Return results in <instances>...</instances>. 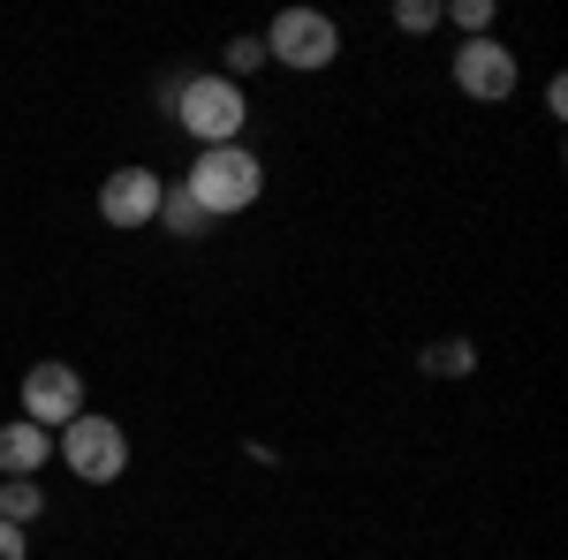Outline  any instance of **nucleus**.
I'll list each match as a JSON object with an SVG mask.
<instances>
[{"instance_id":"f257e3e1","label":"nucleus","mask_w":568,"mask_h":560,"mask_svg":"<svg viewBox=\"0 0 568 560\" xmlns=\"http://www.w3.org/2000/svg\"><path fill=\"white\" fill-rule=\"evenodd\" d=\"M182 190H190V205L205 220H227V213H251L265 190V167L251 144H213V152H197L190 174H182Z\"/></svg>"},{"instance_id":"1a4fd4ad","label":"nucleus","mask_w":568,"mask_h":560,"mask_svg":"<svg viewBox=\"0 0 568 560\" xmlns=\"http://www.w3.org/2000/svg\"><path fill=\"white\" fill-rule=\"evenodd\" d=\"M39 516H45V492H39V477H0V522L31 530Z\"/></svg>"},{"instance_id":"7ed1b4c3","label":"nucleus","mask_w":568,"mask_h":560,"mask_svg":"<svg viewBox=\"0 0 568 560\" xmlns=\"http://www.w3.org/2000/svg\"><path fill=\"white\" fill-rule=\"evenodd\" d=\"M61 462L84 485H114V477L130 470V431L114 425V417H99V409H84V417L61 425Z\"/></svg>"},{"instance_id":"9b49d317","label":"nucleus","mask_w":568,"mask_h":560,"mask_svg":"<svg viewBox=\"0 0 568 560\" xmlns=\"http://www.w3.org/2000/svg\"><path fill=\"white\" fill-rule=\"evenodd\" d=\"M470 364H478V348H470V342H433V348H425V371H439V379H463Z\"/></svg>"},{"instance_id":"0eeeda50","label":"nucleus","mask_w":568,"mask_h":560,"mask_svg":"<svg viewBox=\"0 0 568 560\" xmlns=\"http://www.w3.org/2000/svg\"><path fill=\"white\" fill-rule=\"evenodd\" d=\"M160 174L152 167H114L106 182H99V220L106 227H144V220H160Z\"/></svg>"},{"instance_id":"423d86ee","label":"nucleus","mask_w":568,"mask_h":560,"mask_svg":"<svg viewBox=\"0 0 568 560\" xmlns=\"http://www.w3.org/2000/svg\"><path fill=\"white\" fill-rule=\"evenodd\" d=\"M455 91L500 106V99L516 91V53H508L500 39H463V53H455Z\"/></svg>"},{"instance_id":"39448f33","label":"nucleus","mask_w":568,"mask_h":560,"mask_svg":"<svg viewBox=\"0 0 568 560\" xmlns=\"http://www.w3.org/2000/svg\"><path fill=\"white\" fill-rule=\"evenodd\" d=\"M23 417L39 431H61L69 417H84V379H77V364H31V371H23Z\"/></svg>"},{"instance_id":"4468645a","label":"nucleus","mask_w":568,"mask_h":560,"mask_svg":"<svg viewBox=\"0 0 568 560\" xmlns=\"http://www.w3.org/2000/svg\"><path fill=\"white\" fill-rule=\"evenodd\" d=\"M394 23H402V31H433V23H439V0H402V8H394Z\"/></svg>"},{"instance_id":"2eb2a0df","label":"nucleus","mask_w":568,"mask_h":560,"mask_svg":"<svg viewBox=\"0 0 568 560\" xmlns=\"http://www.w3.org/2000/svg\"><path fill=\"white\" fill-rule=\"evenodd\" d=\"M0 560H31V538L16 522H0Z\"/></svg>"},{"instance_id":"20e7f679","label":"nucleus","mask_w":568,"mask_h":560,"mask_svg":"<svg viewBox=\"0 0 568 560\" xmlns=\"http://www.w3.org/2000/svg\"><path fill=\"white\" fill-rule=\"evenodd\" d=\"M265 61H281V69H334L342 61V31H334V16H318V8H281L273 16V31H265Z\"/></svg>"},{"instance_id":"f8f14e48","label":"nucleus","mask_w":568,"mask_h":560,"mask_svg":"<svg viewBox=\"0 0 568 560\" xmlns=\"http://www.w3.org/2000/svg\"><path fill=\"white\" fill-rule=\"evenodd\" d=\"M439 23H463V39H485L493 31V0H447Z\"/></svg>"},{"instance_id":"f03ea898","label":"nucleus","mask_w":568,"mask_h":560,"mask_svg":"<svg viewBox=\"0 0 568 560\" xmlns=\"http://www.w3.org/2000/svg\"><path fill=\"white\" fill-rule=\"evenodd\" d=\"M175 114H182V130L197 136V152H213V144H243V122H251L243 84H227V77H182Z\"/></svg>"},{"instance_id":"6e6552de","label":"nucleus","mask_w":568,"mask_h":560,"mask_svg":"<svg viewBox=\"0 0 568 560\" xmlns=\"http://www.w3.org/2000/svg\"><path fill=\"white\" fill-rule=\"evenodd\" d=\"M53 462V431H39L31 417L0 425V477H39Z\"/></svg>"},{"instance_id":"ddd939ff","label":"nucleus","mask_w":568,"mask_h":560,"mask_svg":"<svg viewBox=\"0 0 568 560\" xmlns=\"http://www.w3.org/2000/svg\"><path fill=\"white\" fill-rule=\"evenodd\" d=\"M251 69H265V39H235V45H227V61H220V77H227V84H243Z\"/></svg>"},{"instance_id":"9d476101","label":"nucleus","mask_w":568,"mask_h":560,"mask_svg":"<svg viewBox=\"0 0 568 560\" xmlns=\"http://www.w3.org/2000/svg\"><path fill=\"white\" fill-rule=\"evenodd\" d=\"M160 227H168V235H182V243H197V235H205V227H213V220L197 213V205H190V190H160Z\"/></svg>"}]
</instances>
